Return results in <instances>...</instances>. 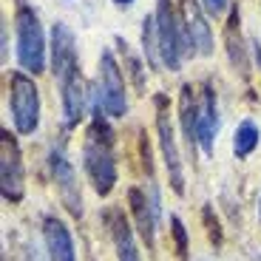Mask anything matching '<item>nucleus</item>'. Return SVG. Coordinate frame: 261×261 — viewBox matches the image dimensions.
I'll return each mask as SVG.
<instances>
[{"label":"nucleus","mask_w":261,"mask_h":261,"mask_svg":"<svg viewBox=\"0 0 261 261\" xmlns=\"http://www.w3.org/2000/svg\"><path fill=\"white\" fill-rule=\"evenodd\" d=\"M51 71L60 88V105H63V125L68 130L77 128L85 117V85L80 77V54L77 37L65 23L51 26Z\"/></svg>","instance_id":"nucleus-1"},{"label":"nucleus","mask_w":261,"mask_h":261,"mask_svg":"<svg viewBox=\"0 0 261 261\" xmlns=\"http://www.w3.org/2000/svg\"><path fill=\"white\" fill-rule=\"evenodd\" d=\"M108 114H105L99 94L94 88V99H91V125L85 134L83 142V165L85 173L91 179L97 196H111V190L117 188L119 170H117V156H114V130L108 125Z\"/></svg>","instance_id":"nucleus-2"},{"label":"nucleus","mask_w":261,"mask_h":261,"mask_svg":"<svg viewBox=\"0 0 261 261\" xmlns=\"http://www.w3.org/2000/svg\"><path fill=\"white\" fill-rule=\"evenodd\" d=\"M156 29H159V48H162V63L168 71H179L185 57H193L188 32H185V17L173 0H156Z\"/></svg>","instance_id":"nucleus-3"},{"label":"nucleus","mask_w":261,"mask_h":261,"mask_svg":"<svg viewBox=\"0 0 261 261\" xmlns=\"http://www.w3.org/2000/svg\"><path fill=\"white\" fill-rule=\"evenodd\" d=\"M14 34H17V63L26 74L46 71V34L40 17L32 6L20 3L14 12Z\"/></svg>","instance_id":"nucleus-4"},{"label":"nucleus","mask_w":261,"mask_h":261,"mask_svg":"<svg viewBox=\"0 0 261 261\" xmlns=\"http://www.w3.org/2000/svg\"><path fill=\"white\" fill-rule=\"evenodd\" d=\"M34 74L14 71L9 77V114H12L14 130L23 137H32L40 125V88L34 83Z\"/></svg>","instance_id":"nucleus-5"},{"label":"nucleus","mask_w":261,"mask_h":261,"mask_svg":"<svg viewBox=\"0 0 261 261\" xmlns=\"http://www.w3.org/2000/svg\"><path fill=\"white\" fill-rule=\"evenodd\" d=\"M153 108H156V134H159V150H162V162L168 170L170 190L176 196H185V168L182 156L176 148V137H173V125H170V111H168V97L156 94L153 97Z\"/></svg>","instance_id":"nucleus-6"},{"label":"nucleus","mask_w":261,"mask_h":261,"mask_svg":"<svg viewBox=\"0 0 261 261\" xmlns=\"http://www.w3.org/2000/svg\"><path fill=\"white\" fill-rule=\"evenodd\" d=\"M0 196L6 204H17L26 196V173H23V156L20 145L9 128L0 130Z\"/></svg>","instance_id":"nucleus-7"},{"label":"nucleus","mask_w":261,"mask_h":261,"mask_svg":"<svg viewBox=\"0 0 261 261\" xmlns=\"http://www.w3.org/2000/svg\"><path fill=\"white\" fill-rule=\"evenodd\" d=\"M97 94L105 114L111 119H122L128 114V94H125V71L119 68L111 51L99 54V74H97Z\"/></svg>","instance_id":"nucleus-8"},{"label":"nucleus","mask_w":261,"mask_h":261,"mask_svg":"<svg viewBox=\"0 0 261 261\" xmlns=\"http://www.w3.org/2000/svg\"><path fill=\"white\" fill-rule=\"evenodd\" d=\"M128 204L134 213V224H137L139 236H142L145 247L156 244V227L162 222V202H159V188L150 185L148 190L130 188L128 190Z\"/></svg>","instance_id":"nucleus-9"},{"label":"nucleus","mask_w":261,"mask_h":261,"mask_svg":"<svg viewBox=\"0 0 261 261\" xmlns=\"http://www.w3.org/2000/svg\"><path fill=\"white\" fill-rule=\"evenodd\" d=\"M48 168H51V179H54V188L60 193V202L74 219H83V193H80V185H77V173H74L71 162L65 159V153L60 148H51L48 153Z\"/></svg>","instance_id":"nucleus-10"},{"label":"nucleus","mask_w":261,"mask_h":261,"mask_svg":"<svg viewBox=\"0 0 261 261\" xmlns=\"http://www.w3.org/2000/svg\"><path fill=\"white\" fill-rule=\"evenodd\" d=\"M219 125H222V117H219L216 88L210 83H204L202 91H199V117H196V139H199V150L204 156H213Z\"/></svg>","instance_id":"nucleus-11"},{"label":"nucleus","mask_w":261,"mask_h":261,"mask_svg":"<svg viewBox=\"0 0 261 261\" xmlns=\"http://www.w3.org/2000/svg\"><path fill=\"white\" fill-rule=\"evenodd\" d=\"M182 17H185V32H188L193 54L210 57L216 46H213V32H210L207 14L202 12V3H199V0H185L182 3Z\"/></svg>","instance_id":"nucleus-12"},{"label":"nucleus","mask_w":261,"mask_h":261,"mask_svg":"<svg viewBox=\"0 0 261 261\" xmlns=\"http://www.w3.org/2000/svg\"><path fill=\"white\" fill-rule=\"evenodd\" d=\"M105 224H108V233H111L114 250H117V261H142L137 247V239H134V227L128 224L125 213L119 207L105 210Z\"/></svg>","instance_id":"nucleus-13"},{"label":"nucleus","mask_w":261,"mask_h":261,"mask_svg":"<svg viewBox=\"0 0 261 261\" xmlns=\"http://www.w3.org/2000/svg\"><path fill=\"white\" fill-rule=\"evenodd\" d=\"M43 239H46L48 261H77L71 230H68V224H65L63 219L46 216V219H43Z\"/></svg>","instance_id":"nucleus-14"},{"label":"nucleus","mask_w":261,"mask_h":261,"mask_svg":"<svg viewBox=\"0 0 261 261\" xmlns=\"http://www.w3.org/2000/svg\"><path fill=\"white\" fill-rule=\"evenodd\" d=\"M196 117H199V99L193 94V85L185 83L182 91H179V122H182V137H185L190 150L199 148V139H196Z\"/></svg>","instance_id":"nucleus-15"},{"label":"nucleus","mask_w":261,"mask_h":261,"mask_svg":"<svg viewBox=\"0 0 261 261\" xmlns=\"http://www.w3.org/2000/svg\"><path fill=\"white\" fill-rule=\"evenodd\" d=\"M224 37H227V54H230V63L239 68V71L247 77L250 65L247 57H244V43H242V29H239V6L230 9V17H227V26H224Z\"/></svg>","instance_id":"nucleus-16"},{"label":"nucleus","mask_w":261,"mask_h":261,"mask_svg":"<svg viewBox=\"0 0 261 261\" xmlns=\"http://www.w3.org/2000/svg\"><path fill=\"white\" fill-rule=\"evenodd\" d=\"M261 145V130L258 125L253 122V119H244V122H239V128H236L233 134V156L236 159H247L253 156V150Z\"/></svg>","instance_id":"nucleus-17"},{"label":"nucleus","mask_w":261,"mask_h":261,"mask_svg":"<svg viewBox=\"0 0 261 261\" xmlns=\"http://www.w3.org/2000/svg\"><path fill=\"white\" fill-rule=\"evenodd\" d=\"M142 51H145V60H148L150 68L165 71L162 48H159V29H156V17H153V14H148V17L142 20Z\"/></svg>","instance_id":"nucleus-18"},{"label":"nucleus","mask_w":261,"mask_h":261,"mask_svg":"<svg viewBox=\"0 0 261 261\" xmlns=\"http://www.w3.org/2000/svg\"><path fill=\"white\" fill-rule=\"evenodd\" d=\"M117 48H119V57H122V71L130 77L134 88H137V91H142L145 83H148V80H145V63L134 51H130V46L125 43L122 37H117Z\"/></svg>","instance_id":"nucleus-19"},{"label":"nucleus","mask_w":261,"mask_h":261,"mask_svg":"<svg viewBox=\"0 0 261 261\" xmlns=\"http://www.w3.org/2000/svg\"><path fill=\"white\" fill-rule=\"evenodd\" d=\"M170 222V236H173V247H176V258L179 261H190V239H188V227L182 224L179 216H168Z\"/></svg>","instance_id":"nucleus-20"},{"label":"nucleus","mask_w":261,"mask_h":261,"mask_svg":"<svg viewBox=\"0 0 261 261\" xmlns=\"http://www.w3.org/2000/svg\"><path fill=\"white\" fill-rule=\"evenodd\" d=\"M202 222H204V230H207L210 244H213V247H222L224 244V230H222V222H219L213 204H204L202 207Z\"/></svg>","instance_id":"nucleus-21"},{"label":"nucleus","mask_w":261,"mask_h":261,"mask_svg":"<svg viewBox=\"0 0 261 261\" xmlns=\"http://www.w3.org/2000/svg\"><path fill=\"white\" fill-rule=\"evenodd\" d=\"M202 6L210 17H219V14H224V9H227V0H202Z\"/></svg>","instance_id":"nucleus-22"},{"label":"nucleus","mask_w":261,"mask_h":261,"mask_svg":"<svg viewBox=\"0 0 261 261\" xmlns=\"http://www.w3.org/2000/svg\"><path fill=\"white\" fill-rule=\"evenodd\" d=\"M0 37H3V63L9 60V34H6V23H3V32H0Z\"/></svg>","instance_id":"nucleus-23"},{"label":"nucleus","mask_w":261,"mask_h":261,"mask_svg":"<svg viewBox=\"0 0 261 261\" xmlns=\"http://www.w3.org/2000/svg\"><path fill=\"white\" fill-rule=\"evenodd\" d=\"M253 60H255V65H258V71H261V43H253Z\"/></svg>","instance_id":"nucleus-24"},{"label":"nucleus","mask_w":261,"mask_h":261,"mask_svg":"<svg viewBox=\"0 0 261 261\" xmlns=\"http://www.w3.org/2000/svg\"><path fill=\"white\" fill-rule=\"evenodd\" d=\"M114 3H117V6H130L134 0H114Z\"/></svg>","instance_id":"nucleus-25"},{"label":"nucleus","mask_w":261,"mask_h":261,"mask_svg":"<svg viewBox=\"0 0 261 261\" xmlns=\"http://www.w3.org/2000/svg\"><path fill=\"white\" fill-rule=\"evenodd\" d=\"M258 222H261V199H258Z\"/></svg>","instance_id":"nucleus-26"},{"label":"nucleus","mask_w":261,"mask_h":261,"mask_svg":"<svg viewBox=\"0 0 261 261\" xmlns=\"http://www.w3.org/2000/svg\"><path fill=\"white\" fill-rule=\"evenodd\" d=\"M255 261H261V253H258V258H255Z\"/></svg>","instance_id":"nucleus-27"}]
</instances>
